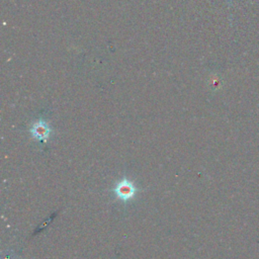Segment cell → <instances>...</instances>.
Segmentation results:
<instances>
[{"instance_id": "cell-1", "label": "cell", "mask_w": 259, "mask_h": 259, "mask_svg": "<svg viewBox=\"0 0 259 259\" xmlns=\"http://www.w3.org/2000/svg\"><path fill=\"white\" fill-rule=\"evenodd\" d=\"M114 193L121 200H130L136 194V187L130 180L123 179L114 187Z\"/></svg>"}, {"instance_id": "cell-2", "label": "cell", "mask_w": 259, "mask_h": 259, "mask_svg": "<svg viewBox=\"0 0 259 259\" xmlns=\"http://www.w3.org/2000/svg\"><path fill=\"white\" fill-rule=\"evenodd\" d=\"M30 133H31V135L34 139H36L39 142L46 143L49 136H50L51 128L45 120L38 119L31 125Z\"/></svg>"}]
</instances>
